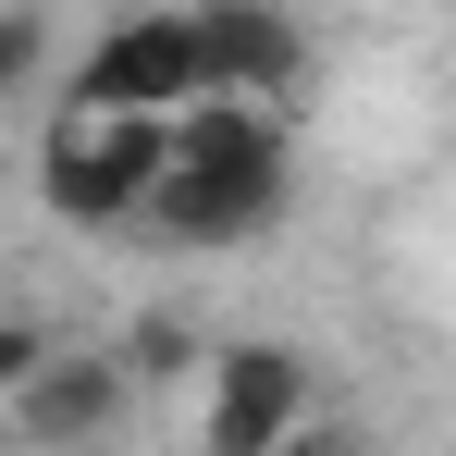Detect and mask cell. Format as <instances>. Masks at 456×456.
Wrapping results in <instances>:
<instances>
[{"label":"cell","instance_id":"cell-1","mask_svg":"<svg viewBox=\"0 0 456 456\" xmlns=\"http://www.w3.org/2000/svg\"><path fill=\"white\" fill-rule=\"evenodd\" d=\"M272 210H284V124H272V99H198L173 124V185H160L149 223L173 247H234Z\"/></svg>","mask_w":456,"mask_h":456},{"label":"cell","instance_id":"cell-2","mask_svg":"<svg viewBox=\"0 0 456 456\" xmlns=\"http://www.w3.org/2000/svg\"><path fill=\"white\" fill-rule=\"evenodd\" d=\"M160 185H173V124L160 111H86L75 99L37 136V198L62 223H136V210H160Z\"/></svg>","mask_w":456,"mask_h":456},{"label":"cell","instance_id":"cell-3","mask_svg":"<svg viewBox=\"0 0 456 456\" xmlns=\"http://www.w3.org/2000/svg\"><path fill=\"white\" fill-rule=\"evenodd\" d=\"M75 99L86 111H160V124H185V111L210 99L198 12H124V25H99L86 62H75Z\"/></svg>","mask_w":456,"mask_h":456},{"label":"cell","instance_id":"cell-4","mask_svg":"<svg viewBox=\"0 0 456 456\" xmlns=\"http://www.w3.org/2000/svg\"><path fill=\"white\" fill-rule=\"evenodd\" d=\"M308 358L297 346H210L198 370V456H297Z\"/></svg>","mask_w":456,"mask_h":456},{"label":"cell","instance_id":"cell-5","mask_svg":"<svg viewBox=\"0 0 456 456\" xmlns=\"http://www.w3.org/2000/svg\"><path fill=\"white\" fill-rule=\"evenodd\" d=\"M198 50H210V99H297L308 37L272 0H198Z\"/></svg>","mask_w":456,"mask_h":456},{"label":"cell","instance_id":"cell-6","mask_svg":"<svg viewBox=\"0 0 456 456\" xmlns=\"http://www.w3.org/2000/svg\"><path fill=\"white\" fill-rule=\"evenodd\" d=\"M124 346H86V358H50V370L12 395V432L25 444H50V456H75V444H111V407H124Z\"/></svg>","mask_w":456,"mask_h":456},{"label":"cell","instance_id":"cell-7","mask_svg":"<svg viewBox=\"0 0 456 456\" xmlns=\"http://www.w3.org/2000/svg\"><path fill=\"white\" fill-rule=\"evenodd\" d=\"M124 370L160 382V370H210V358H198V333H185V321H136V333H124Z\"/></svg>","mask_w":456,"mask_h":456},{"label":"cell","instance_id":"cell-8","mask_svg":"<svg viewBox=\"0 0 456 456\" xmlns=\"http://www.w3.org/2000/svg\"><path fill=\"white\" fill-rule=\"evenodd\" d=\"M37 75H50V12L12 0V25H0V86H37Z\"/></svg>","mask_w":456,"mask_h":456},{"label":"cell","instance_id":"cell-9","mask_svg":"<svg viewBox=\"0 0 456 456\" xmlns=\"http://www.w3.org/2000/svg\"><path fill=\"white\" fill-rule=\"evenodd\" d=\"M50 358H62V346H50V321H37V308H12V321H0V382L25 395V382L50 370Z\"/></svg>","mask_w":456,"mask_h":456},{"label":"cell","instance_id":"cell-10","mask_svg":"<svg viewBox=\"0 0 456 456\" xmlns=\"http://www.w3.org/2000/svg\"><path fill=\"white\" fill-rule=\"evenodd\" d=\"M75 456H111V444H75Z\"/></svg>","mask_w":456,"mask_h":456}]
</instances>
